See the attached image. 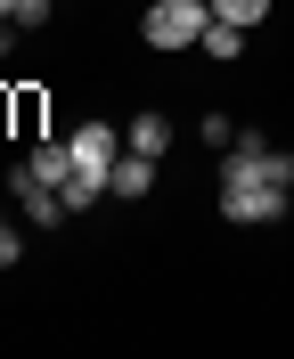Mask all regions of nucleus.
Here are the masks:
<instances>
[{"instance_id":"1","label":"nucleus","mask_w":294,"mask_h":359,"mask_svg":"<svg viewBox=\"0 0 294 359\" xmlns=\"http://www.w3.org/2000/svg\"><path fill=\"white\" fill-rule=\"evenodd\" d=\"M262 163H270V139H262V131L229 139V156H221V221H237V229H278V221H286L294 188H278Z\"/></svg>"},{"instance_id":"2","label":"nucleus","mask_w":294,"mask_h":359,"mask_svg":"<svg viewBox=\"0 0 294 359\" xmlns=\"http://www.w3.org/2000/svg\"><path fill=\"white\" fill-rule=\"evenodd\" d=\"M204 25H213V0H156L139 17V33H147V49H196Z\"/></svg>"},{"instance_id":"3","label":"nucleus","mask_w":294,"mask_h":359,"mask_svg":"<svg viewBox=\"0 0 294 359\" xmlns=\"http://www.w3.org/2000/svg\"><path fill=\"white\" fill-rule=\"evenodd\" d=\"M8 196H17V212H25L33 229H58V221H66V196H58L33 163H17V172H8Z\"/></svg>"},{"instance_id":"4","label":"nucleus","mask_w":294,"mask_h":359,"mask_svg":"<svg viewBox=\"0 0 294 359\" xmlns=\"http://www.w3.org/2000/svg\"><path fill=\"white\" fill-rule=\"evenodd\" d=\"M147 188H156V156L123 147V156L107 163V196H147Z\"/></svg>"},{"instance_id":"5","label":"nucleus","mask_w":294,"mask_h":359,"mask_svg":"<svg viewBox=\"0 0 294 359\" xmlns=\"http://www.w3.org/2000/svg\"><path fill=\"white\" fill-rule=\"evenodd\" d=\"M114 156H123V147H114V123H107V114H91V123H74V163H91V172H107Z\"/></svg>"},{"instance_id":"6","label":"nucleus","mask_w":294,"mask_h":359,"mask_svg":"<svg viewBox=\"0 0 294 359\" xmlns=\"http://www.w3.org/2000/svg\"><path fill=\"white\" fill-rule=\"evenodd\" d=\"M123 147H139V156H163V147H172V114L139 107L131 123H123Z\"/></svg>"},{"instance_id":"7","label":"nucleus","mask_w":294,"mask_h":359,"mask_svg":"<svg viewBox=\"0 0 294 359\" xmlns=\"http://www.w3.org/2000/svg\"><path fill=\"white\" fill-rule=\"evenodd\" d=\"M25 163H33V172H41L49 188H66V172H74V139H41V147H33Z\"/></svg>"},{"instance_id":"8","label":"nucleus","mask_w":294,"mask_h":359,"mask_svg":"<svg viewBox=\"0 0 294 359\" xmlns=\"http://www.w3.org/2000/svg\"><path fill=\"white\" fill-rule=\"evenodd\" d=\"M204 57H221V66H229V57H246V25H229V17H213V25H204Z\"/></svg>"},{"instance_id":"9","label":"nucleus","mask_w":294,"mask_h":359,"mask_svg":"<svg viewBox=\"0 0 294 359\" xmlns=\"http://www.w3.org/2000/svg\"><path fill=\"white\" fill-rule=\"evenodd\" d=\"M213 17H229V25H262V17H270V0H213Z\"/></svg>"},{"instance_id":"10","label":"nucleus","mask_w":294,"mask_h":359,"mask_svg":"<svg viewBox=\"0 0 294 359\" xmlns=\"http://www.w3.org/2000/svg\"><path fill=\"white\" fill-rule=\"evenodd\" d=\"M196 139H204V147H229V139H237V123H229V114H204Z\"/></svg>"},{"instance_id":"11","label":"nucleus","mask_w":294,"mask_h":359,"mask_svg":"<svg viewBox=\"0 0 294 359\" xmlns=\"http://www.w3.org/2000/svg\"><path fill=\"white\" fill-rule=\"evenodd\" d=\"M8 262H25V229L17 221H0V269H8Z\"/></svg>"},{"instance_id":"12","label":"nucleus","mask_w":294,"mask_h":359,"mask_svg":"<svg viewBox=\"0 0 294 359\" xmlns=\"http://www.w3.org/2000/svg\"><path fill=\"white\" fill-rule=\"evenodd\" d=\"M8 25H17V33H33V25H49V0H17V17H8Z\"/></svg>"},{"instance_id":"13","label":"nucleus","mask_w":294,"mask_h":359,"mask_svg":"<svg viewBox=\"0 0 294 359\" xmlns=\"http://www.w3.org/2000/svg\"><path fill=\"white\" fill-rule=\"evenodd\" d=\"M262 172H270L278 188H294V156H286V147H270V163H262Z\"/></svg>"},{"instance_id":"14","label":"nucleus","mask_w":294,"mask_h":359,"mask_svg":"<svg viewBox=\"0 0 294 359\" xmlns=\"http://www.w3.org/2000/svg\"><path fill=\"white\" fill-rule=\"evenodd\" d=\"M8 41H17V25H0V57H8Z\"/></svg>"}]
</instances>
